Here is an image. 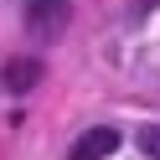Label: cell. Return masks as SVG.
<instances>
[{
	"mask_svg": "<svg viewBox=\"0 0 160 160\" xmlns=\"http://www.w3.org/2000/svg\"><path fill=\"white\" fill-rule=\"evenodd\" d=\"M139 150H145L150 160H160V124H150V129H139Z\"/></svg>",
	"mask_w": 160,
	"mask_h": 160,
	"instance_id": "obj_4",
	"label": "cell"
},
{
	"mask_svg": "<svg viewBox=\"0 0 160 160\" xmlns=\"http://www.w3.org/2000/svg\"><path fill=\"white\" fill-rule=\"evenodd\" d=\"M21 21L31 31V42H57L67 31V21H72V0H26Z\"/></svg>",
	"mask_w": 160,
	"mask_h": 160,
	"instance_id": "obj_1",
	"label": "cell"
},
{
	"mask_svg": "<svg viewBox=\"0 0 160 160\" xmlns=\"http://www.w3.org/2000/svg\"><path fill=\"white\" fill-rule=\"evenodd\" d=\"M0 83L11 88V93H31V88L42 83V62H36V57H11V62L0 67Z\"/></svg>",
	"mask_w": 160,
	"mask_h": 160,
	"instance_id": "obj_3",
	"label": "cell"
},
{
	"mask_svg": "<svg viewBox=\"0 0 160 160\" xmlns=\"http://www.w3.org/2000/svg\"><path fill=\"white\" fill-rule=\"evenodd\" d=\"M155 11V0H129V16H150Z\"/></svg>",
	"mask_w": 160,
	"mask_h": 160,
	"instance_id": "obj_5",
	"label": "cell"
},
{
	"mask_svg": "<svg viewBox=\"0 0 160 160\" xmlns=\"http://www.w3.org/2000/svg\"><path fill=\"white\" fill-rule=\"evenodd\" d=\"M119 150V129H108V124H93L88 134H78V145L67 150V160H108Z\"/></svg>",
	"mask_w": 160,
	"mask_h": 160,
	"instance_id": "obj_2",
	"label": "cell"
}]
</instances>
